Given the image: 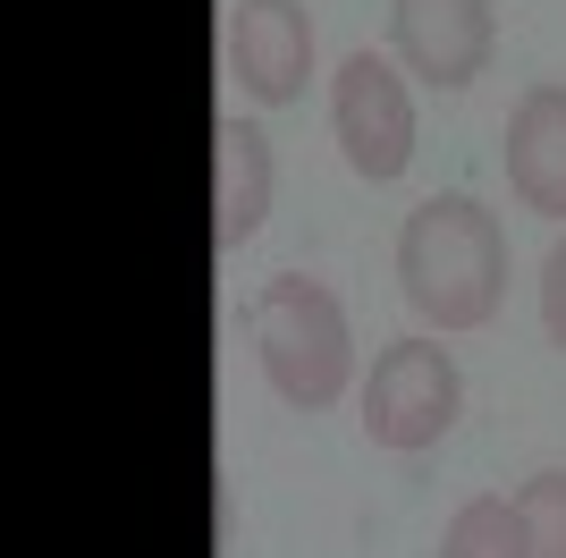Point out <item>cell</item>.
Masks as SVG:
<instances>
[{"instance_id": "1", "label": "cell", "mask_w": 566, "mask_h": 558, "mask_svg": "<svg viewBox=\"0 0 566 558\" xmlns=\"http://www.w3.org/2000/svg\"><path fill=\"white\" fill-rule=\"evenodd\" d=\"M398 288L431 330H482L507 297V229L473 195H431L398 229Z\"/></svg>"}, {"instance_id": "2", "label": "cell", "mask_w": 566, "mask_h": 558, "mask_svg": "<svg viewBox=\"0 0 566 558\" xmlns=\"http://www.w3.org/2000/svg\"><path fill=\"white\" fill-rule=\"evenodd\" d=\"M254 355H262V381H271L287 406H305V415L338 406V390H347V372H355L347 304H338L322 279H305V271L262 279V297H254Z\"/></svg>"}, {"instance_id": "3", "label": "cell", "mask_w": 566, "mask_h": 558, "mask_svg": "<svg viewBox=\"0 0 566 558\" xmlns=\"http://www.w3.org/2000/svg\"><path fill=\"white\" fill-rule=\"evenodd\" d=\"M465 406V381H457V355L440 339H389L373 355V381H364V432L380 448H431Z\"/></svg>"}, {"instance_id": "4", "label": "cell", "mask_w": 566, "mask_h": 558, "mask_svg": "<svg viewBox=\"0 0 566 558\" xmlns=\"http://www.w3.org/2000/svg\"><path fill=\"white\" fill-rule=\"evenodd\" d=\"M331 127H338V153H347L355 178H406L415 162V102H406V76L380 60V51H347V69L331 85Z\"/></svg>"}, {"instance_id": "5", "label": "cell", "mask_w": 566, "mask_h": 558, "mask_svg": "<svg viewBox=\"0 0 566 558\" xmlns=\"http://www.w3.org/2000/svg\"><path fill=\"white\" fill-rule=\"evenodd\" d=\"M389 43L431 93H465L491 69L499 18H491V0H389Z\"/></svg>"}, {"instance_id": "6", "label": "cell", "mask_w": 566, "mask_h": 558, "mask_svg": "<svg viewBox=\"0 0 566 558\" xmlns=\"http://www.w3.org/2000/svg\"><path fill=\"white\" fill-rule=\"evenodd\" d=\"M229 69L254 102H296L313 76V18L305 0H237L229 9Z\"/></svg>"}, {"instance_id": "7", "label": "cell", "mask_w": 566, "mask_h": 558, "mask_svg": "<svg viewBox=\"0 0 566 558\" xmlns=\"http://www.w3.org/2000/svg\"><path fill=\"white\" fill-rule=\"evenodd\" d=\"M507 186L524 211L566 220V85H533L507 118Z\"/></svg>"}, {"instance_id": "8", "label": "cell", "mask_w": 566, "mask_h": 558, "mask_svg": "<svg viewBox=\"0 0 566 558\" xmlns=\"http://www.w3.org/2000/svg\"><path fill=\"white\" fill-rule=\"evenodd\" d=\"M220 144V195H212V246L220 262H237V246L262 229V211H271V136H262L254 118H220L212 127Z\"/></svg>"}, {"instance_id": "9", "label": "cell", "mask_w": 566, "mask_h": 558, "mask_svg": "<svg viewBox=\"0 0 566 558\" xmlns=\"http://www.w3.org/2000/svg\"><path fill=\"white\" fill-rule=\"evenodd\" d=\"M440 558H524V516H516V499L473 490L465 508L449 516V534H440Z\"/></svg>"}, {"instance_id": "10", "label": "cell", "mask_w": 566, "mask_h": 558, "mask_svg": "<svg viewBox=\"0 0 566 558\" xmlns=\"http://www.w3.org/2000/svg\"><path fill=\"white\" fill-rule=\"evenodd\" d=\"M516 516H524V558H566V474H533L516 490Z\"/></svg>"}, {"instance_id": "11", "label": "cell", "mask_w": 566, "mask_h": 558, "mask_svg": "<svg viewBox=\"0 0 566 558\" xmlns=\"http://www.w3.org/2000/svg\"><path fill=\"white\" fill-rule=\"evenodd\" d=\"M542 322H549V348H566V237L542 262Z\"/></svg>"}]
</instances>
